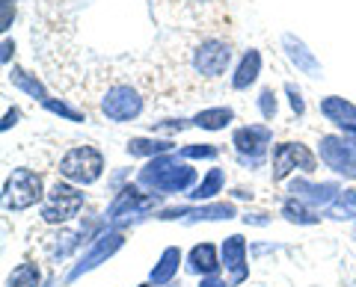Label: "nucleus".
<instances>
[{
  "label": "nucleus",
  "instance_id": "nucleus-1",
  "mask_svg": "<svg viewBox=\"0 0 356 287\" xmlns=\"http://www.w3.org/2000/svg\"><path fill=\"white\" fill-rule=\"evenodd\" d=\"M199 172L191 166L187 160H181L178 154H161V157H152L146 166L137 172V184L146 186L152 193L161 195H175V193H187L196 186Z\"/></svg>",
  "mask_w": 356,
  "mask_h": 287
},
{
  "label": "nucleus",
  "instance_id": "nucleus-2",
  "mask_svg": "<svg viewBox=\"0 0 356 287\" xmlns=\"http://www.w3.org/2000/svg\"><path fill=\"white\" fill-rule=\"evenodd\" d=\"M44 178L39 172L18 166L6 175V184H3V207L6 211H27V207L44 202Z\"/></svg>",
  "mask_w": 356,
  "mask_h": 287
},
{
  "label": "nucleus",
  "instance_id": "nucleus-3",
  "mask_svg": "<svg viewBox=\"0 0 356 287\" xmlns=\"http://www.w3.org/2000/svg\"><path fill=\"white\" fill-rule=\"evenodd\" d=\"M102 175H104V154L95 146H74L60 160V178L72 181L77 186H89L102 181Z\"/></svg>",
  "mask_w": 356,
  "mask_h": 287
},
{
  "label": "nucleus",
  "instance_id": "nucleus-4",
  "mask_svg": "<svg viewBox=\"0 0 356 287\" xmlns=\"http://www.w3.org/2000/svg\"><path fill=\"white\" fill-rule=\"evenodd\" d=\"M122 246H125V231H122V228H104L98 237L89 240L86 252H83L81 258H77V263L69 270V275H65V281L72 284V281L81 279V275L92 272L95 267H102V263H107V261L113 258Z\"/></svg>",
  "mask_w": 356,
  "mask_h": 287
},
{
  "label": "nucleus",
  "instance_id": "nucleus-5",
  "mask_svg": "<svg viewBox=\"0 0 356 287\" xmlns=\"http://www.w3.org/2000/svg\"><path fill=\"white\" fill-rule=\"evenodd\" d=\"M81 207H83L81 186L72 184V181H57L42 202V219L48 225H63L81 214Z\"/></svg>",
  "mask_w": 356,
  "mask_h": 287
},
{
  "label": "nucleus",
  "instance_id": "nucleus-6",
  "mask_svg": "<svg viewBox=\"0 0 356 287\" xmlns=\"http://www.w3.org/2000/svg\"><path fill=\"white\" fill-rule=\"evenodd\" d=\"M306 172L312 175L318 169V157L315 151H309L303 142H276L273 154H270V178L273 181H285L291 172Z\"/></svg>",
  "mask_w": 356,
  "mask_h": 287
},
{
  "label": "nucleus",
  "instance_id": "nucleus-7",
  "mask_svg": "<svg viewBox=\"0 0 356 287\" xmlns=\"http://www.w3.org/2000/svg\"><path fill=\"white\" fill-rule=\"evenodd\" d=\"M191 65L199 77L217 80V77L226 74L229 65H232V45L226 39H214V36L202 39L191 53Z\"/></svg>",
  "mask_w": 356,
  "mask_h": 287
},
{
  "label": "nucleus",
  "instance_id": "nucleus-8",
  "mask_svg": "<svg viewBox=\"0 0 356 287\" xmlns=\"http://www.w3.org/2000/svg\"><path fill=\"white\" fill-rule=\"evenodd\" d=\"M143 95L134 89L131 83H113L110 89L102 95V113L104 119L116 121V125H125L143 116Z\"/></svg>",
  "mask_w": 356,
  "mask_h": 287
},
{
  "label": "nucleus",
  "instance_id": "nucleus-9",
  "mask_svg": "<svg viewBox=\"0 0 356 287\" xmlns=\"http://www.w3.org/2000/svg\"><path fill=\"white\" fill-rule=\"evenodd\" d=\"M318 154L324 166L332 169L341 178L356 181V142L344 134H324L318 142Z\"/></svg>",
  "mask_w": 356,
  "mask_h": 287
},
{
  "label": "nucleus",
  "instance_id": "nucleus-10",
  "mask_svg": "<svg viewBox=\"0 0 356 287\" xmlns=\"http://www.w3.org/2000/svg\"><path fill=\"white\" fill-rule=\"evenodd\" d=\"M273 142V130L267 125H241L232 130V146L238 151V160L247 166H259Z\"/></svg>",
  "mask_w": 356,
  "mask_h": 287
},
{
  "label": "nucleus",
  "instance_id": "nucleus-11",
  "mask_svg": "<svg viewBox=\"0 0 356 287\" xmlns=\"http://www.w3.org/2000/svg\"><path fill=\"white\" fill-rule=\"evenodd\" d=\"M154 205H158V195H154V193L152 195L143 193L140 184L119 186L116 195H113V202H110L107 211H104V225L107 223H116L119 216H143V214L154 211Z\"/></svg>",
  "mask_w": 356,
  "mask_h": 287
},
{
  "label": "nucleus",
  "instance_id": "nucleus-12",
  "mask_svg": "<svg viewBox=\"0 0 356 287\" xmlns=\"http://www.w3.org/2000/svg\"><path fill=\"white\" fill-rule=\"evenodd\" d=\"M238 207L232 202H205L199 207H163L154 214V219L161 223H172V219H184L187 225L193 223H220V219H235Z\"/></svg>",
  "mask_w": 356,
  "mask_h": 287
},
{
  "label": "nucleus",
  "instance_id": "nucleus-13",
  "mask_svg": "<svg viewBox=\"0 0 356 287\" xmlns=\"http://www.w3.org/2000/svg\"><path fill=\"white\" fill-rule=\"evenodd\" d=\"M288 193L303 198V202L312 205V207H330V205H336V198L341 195V186L336 181L315 184L309 178H294L291 184H288Z\"/></svg>",
  "mask_w": 356,
  "mask_h": 287
},
{
  "label": "nucleus",
  "instance_id": "nucleus-14",
  "mask_svg": "<svg viewBox=\"0 0 356 287\" xmlns=\"http://www.w3.org/2000/svg\"><path fill=\"white\" fill-rule=\"evenodd\" d=\"M282 51H285V57L291 60V65L300 74L312 77V80L324 77V65H321V60L309 51V45L300 36H294V33H285V36H282Z\"/></svg>",
  "mask_w": 356,
  "mask_h": 287
},
{
  "label": "nucleus",
  "instance_id": "nucleus-15",
  "mask_svg": "<svg viewBox=\"0 0 356 287\" xmlns=\"http://www.w3.org/2000/svg\"><path fill=\"white\" fill-rule=\"evenodd\" d=\"M220 255H222V267H226V272L232 275V284H241L250 275V263H247L250 249H247V240L241 234H229L222 240Z\"/></svg>",
  "mask_w": 356,
  "mask_h": 287
},
{
  "label": "nucleus",
  "instance_id": "nucleus-16",
  "mask_svg": "<svg viewBox=\"0 0 356 287\" xmlns=\"http://www.w3.org/2000/svg\"><path fill=\"white\" fill-rule=\"evenodd\" d=\"M222 267V255L217 252L214 243H196V246L187 252V270L193 275H217V270Z\"/></svg>",
  "mask_w": 356,
  "mask_h": 287
},
{
  "label": "nucleus",
  "instance_id": "nucleus-17",
  "mask_svg": "<svg viewBox=\"0 0 356 287\" xmlns=\"http://www.w3.org/2000/svg\"><path fill=\"white\" fill-rule=\"evenodd\" d=\"M259 74H261V53L255 48L243 51L238 65H235V71H232V89L235 92L250 89V86H255V80H259Z\"/></svg>",
  "mask_w": 356,
  "mask_h": 287
},
{
  "label": "nucleus",
  "instance_id": "nucleus-18",
  "mask_svg": "<svg viewBox=\"0 0 356 287\" xmlns=\"http://www.w3.org/2000/svg\"><path fill=\"white\" fill-rule=\"evenodd\" d=\"M321 116H324L327 121H332L336 128H344V125H356V104L348 101V98H341V95H327V98H321Z\"/></svg>",
  "mask_w": 356,
  "mask_h": 287
},
{
  "label": "nucleus",
  "instance_id": "nucleus-19",
  "mask_svg": "<svg viewBox=\"0 0 356 287\" xmlns=\"http://www.w3.org/2000/svg\"><path fill=\"white\" fill-rule=\"evenodd\" d=\"M181 261H184L181 249H178V246H166V249L161 252L158 263H154L152 272H149V284H154V287L170 284L175 275H178V267H181Z\"/></svg>",
  "mask_w": 356,
  "mask_h": 287
},
{
  "label": "nucleus",
  "instance_id": "nucleus-20",
  "mask_svg": "<svg viewBox=\"0 0 356 287\" xmlns=\"http://www.w3.org/2000/svg\"><path fill=\"white\" fill-rule=\"evenodd\" d=\"M125 151L131 154V157H161V154H172L175 151V142L172 139H158V137H134L128 139Z\"/></svg>",
  "mask_w": 356,
  "mask_h": 287
},
{
  "label": "nucleus",
  "instance_id": "nucleus-21",
  "mask_svg": "<svg viewBox=\"0 0 356 287\" xmlns=\"http://www.w3.org/2000/svg\"><path fill=\"white\" fill-rule=\"evenodd\" d=\"M9 80H13L15 89H21L24 95H30L33 101H39V104H44L48 98H54L48 89H44V83L39 80V77L30 74L27 69H21V65H13V71H9Z\"/></svg>",
  "mask_w": 356,
  "mask_h": 287
},
{
  "label": "nucleus",
  "instance_id": "nucleus-22",
  "mask_svg": "<svg viewBox=\"0 0 356 287\" xmlns=\"http://www.w3.org/2000/svg\"><path fill=\"white\" fill-rule=\"evenodd\" d=\"M191 121L199 130H226L232 121H235V110L232 107H208V110H199Z\"/></svg>",
  "mask_w": 356,
  "mask_h": 287
},
{
  "label": "nucleus",
  "instance_id": "nucleus-23",
  "mask_svg": "<svg viewBox=\"0 0 356 287\" xmlns=\"http://www.w3.org/2000/svg\"><path fill=\"white\" fill-rule=\"evenodd\" d=\"M282 216L288 219V223H294V225H318L321 223V214L312 205H306L303 198H297V195H288L282 202Z\"/></svg>",
  "mask_w": 356,
  "mask_h": 287
},
{
  "label": "nucleus",
  "instance_id": "nucleus-24",
  "mask_svg": "<svg viewBox=\"0 0 356 287\" xmlns=\"http://www.w3.org/2000/svg\"><path fill=\"white\" fill-rule=\"evenodd\" d=\"M222 186H226V169L214 166V169L205 172V178L199 181L187 195H191V202H211L217 193H222Z\"/></svg>",
  "mask_w": 356,
  "mask_h": 287
},
{
  "label": "nucleus",
  "instance_id": "nucleus-25",
  "mask_svg": "<svg viewBox=\"0 0 356 287\" xmlns=\"http://www.w3.org/2000/svg\"><path fill=\"white\" fill-rule=\"evenodd\" d=\"M42 284V270L36 263H18V267L9 272L6 279V287H39Z\"/></svg>",
  "mask_w": 356,
  "mask_h": 287
},
{
  "label": "nucleus",
  "instance_id": "nucleus-26",
  "mask_svg": "<svg viewBox=\"0 0 356 287\" xmlns=\"http://www.w3.org/2000/svg\"><path fill=\"white\" fill-rule=\"evenodd\" d=\"M220 148L211 146V142H191V146L178 148V157L181 160H217Z\"/></svg>",
  "mask_w": 356,
  "mask_h": 287
},
{
  "label": "nucleus",
  "instance_id": "nucleus-27",
  "mask_svg": "<svg viewBox=\"0 0 356 287\" xmlns=\"http://www.w3.org/2000/svg\"><path fill=\"white\" fill-rule=\"evenodd\" d=\"M42 107L48 110V113H54V116L65 119V121H74V125H83V121H86V113H81V110H74L72 104L60 101V98H48V101H44Z\"/></svg>",
  "mask_w": 356,
  "mask_h": 287
},
{
  "label": "nucleus",
  "instance_id": "nucleus-28",
  "mask_svg": "<svg viewBox=\"0 0 356 287\" xmlns=\"http://www.w3.org/2000/svg\"><path fill=\"white\" fill-rule=\"evenodd\" d=\"M259 113L264 121H273L276 113H280V101H276V92L270 89V86H264V89L259 92Z\"/></svg>",
  "mask_w": 356,
  "mask_h": 287
},
{
  "label": "nucleus",
  "instance_id": "nucleus-29",
  "mask_svg": "<svg viewBox=\"0 0 356 287\" xmlns=\"http://www.w3.org/2000/svg\"><path fill=\"white\" fill-rule=\"evenodd\" d=\"M336 219H356V190H341V195L336 198Z\"/></svg>",
  "mask_w": 356,
  "mask_h": 287
},
{
  "label": "nucleus",
  "instance_id": "nucleus-30",
  "mask_svg": "<svg viewBox=\"0 0 356 287\" xmlns=\"http://www.w3.org/2000/svg\"><path fill=\"white\" fill-rule=\"evenodd\" d=\"M285 95H288V101H291V113H294L297 119H303V116H306V101H303V92H300L294 83H285Z\"/></svg>",
  "mask_w": 356,
  "mask_h": 287
},
{
  "label": "nucleus",
  "instance_id": "nucleus-31",
  "mask_svg": "<svg viewBox=\"0 0 356 287\" xmlns=\"http://www.w3.org/2000/svg\"><path fill=\"white\" fill-rule=\"evenodd\" d=\"M191 125L193 121H187V119H163V121H152V130H184Z\"/></svg>",
  "mask_w": 356,
  "mask_h": 287
},
{
  "label": "nucleus",
  "instance_id": "nucleus-32",
  "mask_svg": "<svg viewBox=\"0 0 356 287\" xmlns=\"http://www.w3.org/2000/svg\"><path fill=\"white\" fill-rule=\"evenodd\" d=\"M3 18H0V30H3V36L9 33V27H13V21H15V3H9V0H3Z\"/></svg>",
  "mask_w": 356,
  "mask_h": 287
},
{
  "label": "nucleus",
  "instance_id": "nucleus-33",
  "mask_svg": "<svg viewBox=\"0 0 356 287\" xmlns=\"http://www.w3.org/2000/svg\"><path fill=\"white\" fill-rule=\"evenodd\" d=\"M18 119H21V110H18V107L6 110V113H3V121H0V130H9V128H15V125H18Z\"/></svg>",
  "mask_w": 356,
  "mask_h": 287
},
{
  "label": "nucleus",
  "instance_id": "nucleus-34",
  "mask_svg": "<svg viewBox=\"0 0 356 287\" xmlns=\"http://www.w3.org/2000/svg\"><path fill=\"white\" fill-rule=\"evenodd\" d=\"M13 53H15V42L9 39V36H3V53H0V62L9 65V60H13Z\"/></svg>",
  "mask_w": 356,
  "mask_h": 287
},
{
  "label": "nucleus",
  "instance_id": "nucleus-35",
  "mask_svg": "<svg viewBox=\"0 0 356 287\" xmlns=\"http://www.w3.org/2000/svg\"><path fill=\"white\" fill-rule=\"evenodd\" d=\"M199 287H232V281L220 279V275H205V279L199 281Z\"/></svg>",
  "mask_w": 356,
  "mask_h": 287
},
{
  "label": "nucleus",
  "instance_id": "nucleus-36",
  "mask_svg": "<svg viewBox=\"0 0 356 287\" xmlns=\"http://www.w3.org/2000/svg\"><path fill=\"white\" fill-rule=\"evenodd\" d=\"M243 223H247V225H267V223H270V216H267V214H247V216H243Z\"/></svg>",
  "mask_w": 356,
  "mask_h": 287
},
{
  "label": "nucleus",
  "instance_id": "nucleus-37",
  "mask_svg": "<svg viewBox=\"0 0 356 287\" xmlns=\"http://www.w3.org/2000/svg\"><path fill=\"white\" fill-rule=\"evenodd\" d=\"M187 3H211V0H187Z\"/></svg>",
  "mask_w": 356,
  "mask_h": 287
},
{
  "label": "nucleus",
  "instance_id": "nucleus-38",
  "mask_svg": "<svg viewBox=\"0 0 356 287\" xmlns=\"http://www.w3.org/2000/svg\"><path fill=\"white\" fill-rule=\"evenodd\" d=\"M140 287H154V284H140Z\"/></svg>",
  "mask_w": 356,
  "mask_h": 287
},
{
  "label": "nucleus",
  "instance_id": "nucleus-39",
  "mask_svg": "<svg viewBox=\"0 0 356 287\" xmlns=\"http://www.w3.org/2000/svg\"><path fill=\"white\" fill-rule=\"evenodd\" d=\"M9 3H15V0H9Z\"/></svg>",
  "mask_w": 356,
  "mask_h": 287
}]
</instances>
